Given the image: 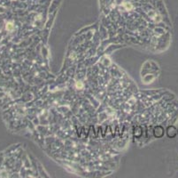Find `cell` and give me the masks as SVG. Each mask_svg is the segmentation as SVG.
Returning a JSON list of instances; mask_svg holds the SVG:
<instances>
[{
	"mask_svg": "<svg viewBox=\"0 0 178 178\" xmlns=\"http://www.w3.org/2000/svg\"><path fill=\"white\" fill-rule=\"evenodd\" d=\"M167 136L169 138H174L177 135V129L174 126H170L167 128Z\"/></svg>",
	"mask_w": 178,
	"mask_h": 178,
	"instance_id": "obj_1",
	"label": "cell"
},
{
	"mask_svg": "<svg viewBox=\"0 0 178 178\" xmlns=\"http://www.w3.org/2000/svg\"><path fill=\"white\" fill-rule=\"evenodd\" d=\"M153 134L156 138H161L164 136V128L161 126H158L154 128Z\"/></svg>",
	"mask_w": 178,
	"mask_h": 178,
	"instance_id": "obj_2",
	"label": "cell"
},
{
	"mask_svg": "<svg viewBox=\"0 0 178 178\" xmlns=\"http://www.w3.org/2000/svg\"><path fill=\"white\" fill-rule=\"evenodd\" d=\"M177 134H178V130H177Z\"/></svg>",
	"mask_w": 178,
	"mask_h": 178,
	"instance_id": "obj_3",
	"label": "cell"
}]
</instances>
